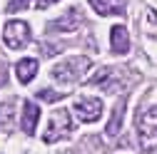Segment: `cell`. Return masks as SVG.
Returning <instances> with one entry per match:
<instances>
[{"mask_svg":"<svg viewBox=\"0 0 157 154\" xmlns=\"http://www.w3.org/2000/svg\"><path fill=\"white\" fill-rule=\"evenodd\" d=\"M72 129H75V124H72L70 112H67V109H55L52 117H50V124H48V129H45V134H43V139H45L48 144H52V142H57V139H63L65 134H70Z\"/></svg>","mask_w":157,"mask_h":154,"instance_id":"obj_3","label":"cell"},{"mask_svg":"<svg viewBox=\"0 0 157 154\" xmlns=\"http://www.w3.org/2000/svg\"><path fill=\"white\" fill-rule=\"evenodd\" d=\"M110 42H112V52H117V55H125L130 50V37H127L125 25H115L110 30Z\"/></svg>","mask_w":157,"mask_h":154,"instance_id":"obj_7","label":"cell"},{"mask_svg":"<svg viewBox=\"0 0 157 154\" xmlns=\"http://www.w3.org/2000/svg\"><path fill=\"white\" fill-rule=\"evenodd\" d=\"M13 114H15V102L0 105V129H13Z\"/></svg>","mask_w":157,"mask_h":154,"instance_id":"obj_11","label":"cell"},{"mask_svg":"<svg viewBox=\"0 0 157 154\" xmlns=\"http://www.w3.org/2000/svg\"><path fill=\"white\" fill-rule=\"evenodd\" d=\"M37 119H40V109H37V105H35V102H25V105H23V119H20V124H23V129H25L28 137L35 134Z\"/></svg>","mask_w":157,"mask_h":154,"instance_id":"obj_6","label":"cell"},{"mask_svg":"<svg viewBox=\"0 0 157 154\" xmlns=\"http://www.w3.org/2000/svg\"><path fill=\"white\" fill-rule=\"evenodd\" d=\"M137 132H140V144L142 149L152 152L157 149V107H150L137 117Z\"/></svg>","mask_w":157,"mask_h":154,"instance_id":"obj_2","label":"cell"},{"mask_svg":"<svg viewBox=\"0 0 157 154\" xmlns=\"http://www.w3.org/2000/svg\"><path fill=\"white\" fill-rule=\"evenodd\" d=\"M67 154H70V152H67Z\"/></svg>","mask_w":157,"mask_h":154,"instance_id":"obj_17","label":"cell"},{"mask_svg":"<svg viewBox=\"0 0 157 154\" xmlns=\"http://www.w3.org/2000/svg\"><path fill=\"white\" fill-rule=\"evenodd\" d=\"M122 112H125V102H120L115 107V112H112V122L107 124V134L112 137V134H117V129H120V122H122Z\"/></svg>","mask_w":157,"mask_h":154,"instance_id":"obj_12","label":"cell"},{"mask_svg":"<svg viewBox=\"0 0 157 154\" xmlns=\"http://www.w3.org/2000/svg\"><path fill=\"white\" fill-rule=\"evenodd\" d=\"M97 15H122L125 13V0H90Z\"/></svg>","mask_w":157,"mask_h":154,"instance_id":"obj_8","label":"cell"},{"mask_svg":"<svg viewBox=\"0 0 157 154\" xmlns=\"http://www.w3.org/2000/svg\"><path fill=\"white\" fill-rule=\"evenodd\" d=\"M30 40V28L23 23V20H10L3 30V42L10 47V50H20L25 47Z\"/></svg>","mask_w":157,"mask_h":154,"instance_id":"obj_4","label":"cell"},{"mask_svg":"<svg viewBox=\"0 0 157 154\" xmlns=\"http://www.w3.org/2000/svg\"><path fill=\"white\" fill-rule=\"evenodd\" d=\"M52 3H57V0H35V8H40V10H43V8H50Z\"/></svg>","mask_w":157,"mask_h":154,"instance_id":"obj_16","label":"cell"},{"mask_svg":"<svg viewBox=\"0 0 157 154\" xmlns=\"http://www.w3.org/2000/svg\"><path fill=\"white\" fill-rule=\"evenodd\" d=\"M87 67H90L87 57H67V60L57 62L52 67V77H55V82H60V85H72V82L85 77Z\"/></svg>","mask_w":157,"mask_h":154,"instance_id":"obj_1","label":"cell"},{"mask_svg":"<svg viewBox=\"0 0 157 154\" xmlns=\"http://www.w3.org/2000/svg\"><path fill=\"white\" fill-rule=\"evenodd\" d=\"M63 94L60 92H55V90H40L37 92V100H43V102H57Z\"/></svg>","mask_w":157,"mask_h":154,"instance_id":"obj_13","label":"cell"},{"mask_svg":"<svg viewBox=\"0 0 157 154\" xmlns=\"http://www.w3.org/2000/svg\"><path fill=\"white\" fill-rule=\"evenodd\" d=\"M5 82H8V65H5V60H0V87Z\"/></svg>","mask_w":157,"mask_h":154,"instance_id":"obj_15","label":"cell"},{"mask_svg":"<svg viewBox=\"0 0 157 154\" xmlns=\"http://www.w3.org/2000/svg\"><path fill=\"white\" fill-rule=\"evenodd\" d=\"M35 72H37V60H35V57H25V60H20L15 65V75H17V80H20L23 85L33 82Z\"/></svg>","mask_w":157,"mask_h":154,"instance_id":"obj_10","label":"cell"},{"mask_svg":"<svg viewBox=\"0 0 157 154\" xmlns=\"http://www.w3.org/2000/svg\"><path fill=\"white\" fill-rule=\"evenodd\" d=\"M30 5V0H10V3L5 5V10L8 13H17V10H23V8H28Z\"/></svg>","mask_w":157,"mask_h":154,"instance_id":"obj_14","label":"cell"},{"mask_svg":"<svg viewBox=\"0 0 157 154\" xmlns=\"http://www.w3.org/2000/svg\"><path fill=\"white\" fill-rule=\"evenodd\" d=\"M80 23H82L80 10H77V8H70L67 15H60V17L50 25V30H75V28H80Z\"/></svg>","mask_w":157,"mask_h":154,"instance_id":"obj_9","label":"cell"},{"mask_svg":"<svg viewBox=\"0 0 157 154\" xmlns=\"http://www.w3.org/2000/svg\"><path fill=\"white\" fill-rule=\"evenodd\" d=\"M75 112L80 114L82 122H97L102 114V102L97 97H80L75 102Z\"/></svg>","mask_w":157,"mask_h":154,"instance_id":"obj_5","label":"cell"}]
</instances>
